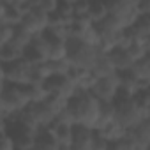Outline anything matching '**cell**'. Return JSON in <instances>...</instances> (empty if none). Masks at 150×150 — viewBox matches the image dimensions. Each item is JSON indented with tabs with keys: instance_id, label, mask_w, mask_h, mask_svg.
<instances>
[{
	"instance_id": "cell-2",
	"label": "cell",
	"mask_w": 150,
	"mask_h": 150,
	"mask_svg": "<svg viewBox=\"0 0 150 150\" xmlns=\"http://www.w3.org/2000/svg\"><path fill=\"white\" fill-rule=\"evenodd\" d=\"M113 108H115V122L120 124L125 131L132 129L134 125H138L143 120H148V117L143 115V111L138 108L134 96H129L122 90H118L113 101Z\"/></svg>"
},
{
	"instance_id": "cell-28",
	"label": "cell",
	"mask_w": 150,
	"mask_h": 150,
	"mask_svg": "<svg viewBox=\"0 0 150 150\" xmlns=\"http://www.w3.org/2000/svg\"><path fill=\"white\" fill-rule=\"evenodd\" d=\"M58 150H71V148H69V146H60Z\"/></svg>"
},
{
	"instance_id": "cell-12",
	"label": "cell",
	"mask_w": 150,
	"mask_h": 150,
	"mask_svg": "<svg viewBox=\"0 0 150 150\" xmlns=\"http://www.w3.org/2000/svg\"><path fill=\"white\" fill-rule=\"evenodd\" d=\"M94 141H96V131L81 127V125H74L69 148L71 150H90Z\"/></svg>"
},
{
	"instance_id": "cell-10",
	"label": "cell",
	"mask_w": 150,
	"mask_h": 150,
	"mask_svg": "<svg viewBox=\"0 0 150 150\" xmlns=\"http://www.w3.org/2000/svg\"><path fill=\"white\" fill-rule=\"evenodd\" d=\"M42 87L46 90V96L48 94H53V96H58L65 101H69L74 94H76V87L72 85V81L67 78V76H50L48 80L42 81Z\"/></svg>"
},
{
	"instance_id": "cell-29",
	"label": "cell",
	"mask_w": 150,
	"mask_h": 150,
	"mask_svg": "<svg viewBox=\"0 0 150 150\" xmlns=\"http://www.w3.org/2000/svg\"><path fill=\"white\" fill-rule=\"evenodd\" d=\"M2 46H4V44H2V42H0V48H2Z\"/></svg>"
},
{
	"instance_id": "cell-1",
	"label": "cell",
	"mask_w": 150,
	"mask_h": 150,
	"mask_svg": "<svg viewBox=\"0 0 150 150\" xmlns=\"http://www.w3.org/2000/svg\"><path fill=\"white\" fill-rule=\"evenodd\" d=\"M99 110H101V103L90 92L85 90H78L67 101V111L71 113L74 125H81L92 131H96L99 120Z\"/></svg>"
},
{
	"instance_id": "cell-5",
	"label": "cell",
	"mask_w": 150,
	"mask_h": 150,
	"mask_svg": "<svg viewBox=\"0 0 150 150\" xmlns=\"http://www.w3.org/2000/svg\"><path fill=\"white\" fill-rule=\"evenodd\" d=\"M108 14L118 23L122 30H127L134 25V21L139 18L136 0H117L108 2Z\"/></svg>"
},
{
	"instance_id": "cell-27",
	"label": "cell",
	"mask_w": 150,
	"mask_h": 150,
	"mask_svg": "<svg viewBox=\"0 0 150 150\" xmlns=\"http://www.w3.org/2000/svg\"><path fill=\"white\" fill-rule=\"evenodd\" d=\"M7 81H6V74H4V67L0 65V94H2V90L6 88Z\"/></svg>"
},
{
	"instance_id": "cell-14",
	"label": "cell",
	"mask_w": 150,
	"mask_h": 150,
	"mask_svg": "<svg viewBox=\"0 0 150 150\" xmlns=\"http://www.w3.org/2000/svg\"><path fill=\"white\" fill-rule=\"evenodd\" d=\"M106 55H108V58H110V62L113 64V67H115V71H117V72L129 71V69L132 67V64L136 62V60H134V57L129 53V50H127V48H115V50L108 51Z\"/></svg>"
},
{
	"instance_id": "cell-19",
	"label": "cell",
	"mask_w": 150,
	"mask_h": 150,
	"mask_svg": "<svg viewBox=\"0 0 150 150\" xmlns=\"http://www.w3.org/2000/svg\"><path fill=\"white\" fill-rule=\"evenodd\" d=\"M129 71L134 74V78H136L138 81H143V83L150 81V57L146 55V57L136 60Z\"/></svg>"
},
{
	"instance_id": "cell-26",
	"label": "cell",
	"mask_w": 150,
	"mask_h": 150,
	"mask_svg": "<svg viewBox=\"0 0 150 150\" xmlns=\"http://www.w3.org/2000/svg\"><path fill=\"white\" fill-rule=\"evenodd\" d=\"M106 141H103V139H99L97 136H96V141H94V145H92V148L90 150H106Z\"/></svg>"
},
{
	"instance_id": "cell-6",
	"label": "cell",
	"mask_w": 150,
	"mask_h": 150,
	"mask_svg": "<svg viewBox=\"0 0 150 150\" xmlns=\"http://www.w3.org/2000/svg\"><path fill=\"white\" fill-rule=\"evenodd\" d=\"M6 132L13 139L14 150H30V148H34V139H35L37 131L30 129L28 125L21 124L20 120H9Z\"/></svg>"
},
{
	"instance_id": "cell-15",
	"label": "cell",
	"mask_w": 150,
	"mask_h": 150,
	"mask_svg": "<svg viewBox=\"0 0 150 150\" xmlns=\"http://www.w3.org/2000/svg\"><path fill=\"white\" fill-rule=\"evenodd\" d=\"M48 129L51 131V134L55 136V139L58 141L60 146H69V145H71V138H72V129H74V125L65 124V122L53 120V124H51Z\"/></svg>"
},
{
	"instance_id": "cell-11",
	"label": "cell",
	"mask_w": 150,
	"mask_h": 150,
	"mask_svg": "<svg viewBox=\"0 0 150 150\" xmlns=\"http://www.w3.org/2000/svg\"><path fill=\"white\" fill-rule=\"evenodd\" d=\"M23 58L32 65L42 64L48 60V42L42 39V35L34 37L30 41V44L23 50Z\"/></svg>"
},
{
	"instance_id": "cell-4",
	"label": "cell",
	"mask_w": 150,
	"mask_h": 150,
	"mask_svg": "<svg viewBox=\"0 0 150 150\" xmlns=\"http://www.w3.org/2000/svg\"><path fill=\"white\" fill-rule=\"evenodd\" d=\"M0 101H2V106L6 110L7 122L13 120L20 111H23L30 104L25 87H18V85H6V88L0 94Z\"/></svg>"
},
{
	"instance_id": "cell-13",
	"label": "cell",
	"mask_w": 150,
	"mask_h": 150,
	"mask_svg": "<svg viewBox=\"0 0 150 150\" xmlns=\"http://www.w3.org/2000/svg\"><path fill=\"white\" fill-rule=\"evenodd\" d=\"M139 150H148L150 146V120H143L132 129L127 131L125 134Z\"/></svg>"
},
{
	"instance_id": "cell-21",
	"label": "cell",
	"mask_w": 150,
	"mask_h": 150,
	"mask_svg": "<svg viewBox=\"0 0 150 150\" xmlns=\"http://www.w3.org/2000/svg\"><path fill=\"white\" fill-rule=\"evenodd\" d=\"M108 16V2H90V7H88V21L90 23H99L103 21L104 18Z\"/></svg>"
},
{
	"instance_id": "cell-8",
	"label": "cell",
	"mask_w": 150,
	"mask_h": 150,
	"mask_svg": "<svg viewBox=\"0 0 150 150\" xmlns=\"http://www.w3.org/2000/svg\"><path fill=\"white\" fill-rule=\"evenodd\" d=\"M99 103H113L118 94V80L117 74L108 78H96L88 90Z\"/></svg>"
},
{
	"instance_id": "cell-17",
	"label": "cell",
	"mask_w": 150,
	"mask_h": 150,
	"mask_svg": "<svg viewBox=\"0 0 150 150\" xmlns=\"http://www.w3.org/2000/svg\"><path fill=\"white\" fill-rule=\"evenodd\" d=\"M34 148L37 150H58L60 145L55 139V136L51 134V131L46 129H39L35 132V139H34Z\"/></svg>"
},
{
	"instance_id": "cell-23",
	"label": "cell",
	"mask_w": 150,
	"mask_h": 150,
	"mask_svg": "<svg viewBox=\"0 0 150 150\" xmlns=\"http://www.w3.org/2000/svg\"><path fill=\"white\" fill-rule=\"evenodd\" d=\"M48 60H50V62L67 60V46H65V42H53V44H48Z\"/></svg>"
},
{
	"instance_id": "cell-22",
	"label": "cell",
	"mask_w": 150,
	"mask_h": 150,
	"mask_svg": "<svg viewBox=\"0 0 150 150\" xmlns=\"http://www.w3.org/2000/svg\"><path fill=\"white\" fill-rule=\"evenodd\" d=\"M34 37L27 32V30H23L20 25L18 27H14V34H13V39H11V44H14L16 48H20L21 51L30 44V41H32Z\"/></svg>"
},
{
	"instance_id": "cell-3",
	"label": "cell",
	"mask_w": 150,
	"mask_h": 150,
	"mask_svg": "<svg viewBox=\"0 0 150 150\" xmlns=\"http://www.w3.org/2000/svg\"><path fill=\"white\" fill-rule=\"evenodd\" d=\"M65 46H67L69 64L72 67L85 69V71H92L94 65L97 64V60L101 58V55L104 53L99 46H88V44H83L76 39H67Z\"/></svg>"
},
{
	"instance_id": "cell-7",
	"label": "cell",
	"mask_w": 150,
	"mask_h": 150,
	"mask_svg": "<svg viewBox=\"0 0 150 150\" xmlns=\"http://www.w3.org/2000/svg\"><path fill=\"white\" fill-rule=\"evenodd\" d=\"M4 67V74H6V81L7 85H28L32 80V64H28L25 58H20L16 62L6 64Z\"/></svg>"
},
{
	"instance_id": "cell-18",
	"label": "cell",
	"mask_w": 150,
	"mask_h": 150,
	"mask_svg": "<svg viewBox=\"0 0 150 150\" xmlns=\"http://www.w3.org/2000/svg\"><path fill=\"white\" fill-rule=\"evenodd\" d=\"M90 74H92L94 78H108V76H115L117 71H115L113 64L110 62L108 55H106V53H103V55H101V58L97 60V64L94 65V69L90 71Z\"/></svg>"
},
{
	"instance_id": "cell-9",
	"label": "cell",
	"mask_w": 150,
	"mask_h": 150,
	"mask_svg": "<svg viewBox=\"0 0 150 150\" xmlns=\"http://www.w3.org/2000/svg\"><path fill=\"white\" fill-rule=\"evenodd\" d=\"M20 27H21L23 30H27L32 37H39V35H42V34L46 32V28L50 27V16L44 14V13H41V11L35 9V7H32V9L23 16Z\"/></svg>"
},
{
	"instance_id": "cell-16",
	"label": "cell",
	"mask_w": 150,
	"mask_h": 150,
	"mask_svg": "<svg viewBox=\"0 0 150 150\" xmlns=\"http://www.w3.org/2000/svg\"><path fill=\"white\" fill-rule=\"evenodd\" d=\"M125 134H127V131L120 124H117L115 120L111 124H108V125H104V127H101V129L96 131V136L99 139L106 141V143H111V141H117L120 138H125Z\"/></svg>"
},
{
	"instance_id": "cell-25",
	"label": "cell",
	"mask_w": 150,
	"mask_h": 150,
	"mask_svg": "<svg viewBox=\"0 0 150 150\" xmlns=\"http://www.w3.org/2000/svg\"><path fill=\"white\" fill-rule=\"evenodd\" d=\"M57 4H58V0H39V2H34V7L39 9L41 13L51 16L57 11Z\"/></svg>"
},
{
	"instance_id": "cell-30",
	"label": "cell",
	"mask_w": 150,
	"mask_h": 150,
	"mask_svg": "<svg viewBox=\"0 0 150 150\" xmlns=\"http://www.w3.org/2000/svg\"><path fill=\"white\" fill-rule=\"evenodd\" d=\"M30 150H37V148H30Z\"/></svg>"
},
{
	"instance_id": "cell-20",
	"label": "cell",
	"mask_w": 150,
	"mask_h": 150,
	"mask_svg": "<svg viewBox=\"0 0 150 150\" xmlns=\"http://www.w3.org/2000/svg\"><path fill=\"white\" fill-rule=\"evenodd\" d=\"M23 58V51L20 48H16L14 44L7 42L0 48V65H6V64H11V62H16Z\"/></svg>"
},
{
	"instance_id": "cell-24",
	"label": "cell",
	"mask_w": 150,
	"mask_h": 150,
	"mask_svg": "<svg viewBox=\"0 0 150 150\" xmlns=\"http://www.w3.org/2000/svg\"><path fill=\"white\" fill-rule=\"evenodd\" d=\"M106 150H139V148L125 136V138H120V139H117V141L108 143V145H106Z\"/></svg>"
}]
</instances>
